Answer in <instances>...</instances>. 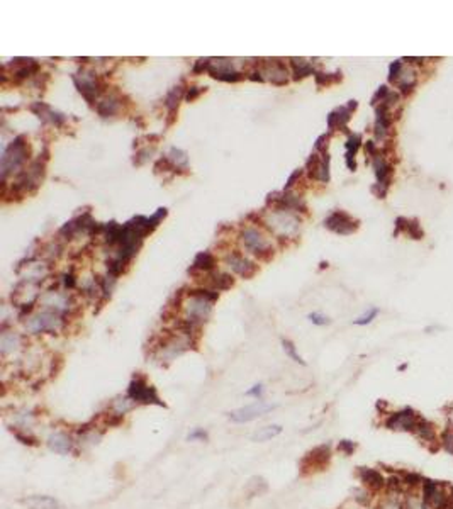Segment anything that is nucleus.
<instances>
[{"label":"nucleus","instance_id":"nucleus-1","mask_svg":"<svg viewBox=\"0 0 453 509\" xmlns=\"http://www.w3.org/2000/svg\"><path fill=\"white\" fill-rule=\"evenodd\" d=\"M126 394H128L138 406L167 407V404L162 401V397L158 396V390L151 384H148V380H146L143 375H139V373H136L133 379H131Z\"/></svg>","mask_w":453,"mask_h":509},{"label":"nucleus","instance_id":"nucleus-2","mask_svg":"<svg viewBox=\"0 0 453 509\" xmlns=\"http://www.w3.org/2000/svg\"><path fill=\"white\" fill-rule=\"evenodd\" d=\"M421 419V416L418 411H414L412 407H402V409L391 411V413L386 414V418L382 421V426L389 431H397V433H414L418 426V421Z\"/></svg>","mask_w":453,"mask_h":509},{"label":"nucleus","instance_id":"nucleus-3","mask_svg":"<svg viewBox=\"0 0 453 509\" xmlns=\"http://www.w3.org/2000/svg\"><path fill=\"white\" fill-rule=\"evenodd\" d=\"M29 154V146L26 136H17L2 154V180L6 182L9 172L21 168Z\"/></svg>","mask_w":453,"mask_h":509},{"label":"nucleus","instance_id":"nucleus-4","mask_svg":"<svg viewBox=\"0 0 453 509\" xmlns=\"http://www.w3.org/2000/svg\"><path fill=\"white\" fill-rule=\"evenodd\" d=\"M63 324H65V318L61 314L46 309V311L40 314H34V316L27 318L26 329L31 334H41V333L55 334L63 328Z\"/></svg>","mask_w":453,"mask_h":509},{"label":"nucleus","instance_id":"nucleus-5","mask_svg":"<svg viewBox=\"0 0 453 509\" xmlns=\"http://www.w3.org/2000/svg\"><path fill=\"white\" fill-rule=\"evenodd\" d=\"M183 311H185L183 319H187L188 323L201 328V324H204L211 318L212 300L202 297V295L188 294V299L183 302Z\"/></svg>","mask_w":453,"mask_h":509},{"label":"nucleus","instance_id":"nucleus-6","mask_svg":"<svg viewBox=\"0 0 453 509\" xmlns=\"http://www.w3.org/2000/svg\"><path fill=\"white\" fill-rule=\"evenodd\" d=\"M329 460H331V445L329 443L319 445V447H316L306 453L304 458L300 460V472L302 475H308L318 472V470H324L328 467Z\"/></svg>","mask_w":453,"mask_h":509},{"label":"nucleus","instance_id":"nucleus-7","mask_svg":"<svg viewBox=\"0 0 453 509\" xmlns=\"http://www.w3.org/2000/svg\"><path fill=\"white\" fill-rule=\"evenodd\" d=\"M275 404H269V402H263V401H256L253 404H248V406H243V407H238V409L231 411L228 413V418L230 421L236 424H245V423H251L261 416H265L267 413L275 409Z\"/></svg>","mask_w":453,"mask_h":509},{"label":"nucleus","instance_id":"nucleus-8","mask_svg":"<svg viewBox=\"0 0 453 509\" xmlns=\"http://www.w3.org/2000/svg\"><path fill=\"white\" fill-rule=\"evenodd\" d=\"M355 474H357V479L360 481V484H362L365 489H368L372 494L386 491L387 477L381 472V470H377L373 467H357V472Z\"/></svg>","mask_w":453,"mask_h":509},{"label":"nucleus","instance_id":"nucleus-9","mask_svg":"<svg viewBox=\"0 0 453 509\" xmlns=\"http://www.w3.org/2000/svg\"><path fill=\"white\" fill-rule=\"evenodd\" d=\"M46 445L48 448L51 450L53 453L56 455H70L73 450L77 447V440L68 433V431H63V429H53L46 438Z\"/></svg>","mask_w":453,"mask_h":509},{"label":"nucleus","instance_id":"nucleus-10","mask_svg":"<svg viewBox=\"0 0 453 509\" xmlns=\"http://www.w3.org/2000/svg\"><path fill=\"white\" fill-rule=\"evenodd\" d=\"M412 435L416 436L425 447H428V450H431V452L440 448V433H438V429H436V424L431 423L430 419L421 416V419L418 421V426Z\"/></svg>","mask_w":453,"mask_h":509},{"label":"nucleus","instance_id":"nucleus-11","mask_svg":"<svg viewBox=\"0 0 453 509\" xmlns=\"http://www.w3.org/2000/svg\"><path fill=\"white\" fill-rule=\"evenodd\" d=\"M241 241H243V245H245L248 250H251L256 256H263L265 253L274 255V250H272L269 241L265 240V236H263L260 231L253 229V227L243 229Z\"/></svg>","mask_w":453,"mask_h":509},{"label":"nucleus","instance_id":"nucleus-12","mask_svg":"<svg viewBox=\"0 0 453 509\" xmlns=\"http://www.w3.org/2000/svg\"><path fill=\"white\" fill-rule=\"evenodd\" d=\"M324 226L333 232H338V234H352L353 231H357L358 221H355L352 216H348L343 211H334L324 221Z\"/></svg>","mask_w":453,"mask_h":509},{"label":"nucleus","instance_id":"nucleus-13","mask_svg":"<svg viewBox=\"0 0 453 509\" xmlns=\"http://www.w3.org/2000/svg\"><path fill=\"white\" fill-rule=\"evenodd\" d=\"M269 222H270V229L274 231H279L280 234H294L299 227V221L295 219L294 216H290L289 212H279L275 211L274 214L269 217Z\"/></svg>","mask_w":453,"mask_h":509},{"label":"nucleus","instance_id":"nucleus-14","mask_svg":"<svg viewBox=\"0 0 453 509\" xmlns=\"http://www.w3.org/2000/svg\"><path fill=\"white\" fill-rule=\"evenodd\" d=\"M226 263L230 265V268L233 271H236L238 275H241V277H245V279H250L253 277V275L258 271V266L253 263V261H250L248 258H245L240 251H233L231 255H228L226 256Z\"/></svg>","mask_w":453,"mask_h":509},{"label":"nucleus","instance_id":"nucleus-15","mask_svg":"<svg viewBox=\"0 0 453 509\" xmlns=\"http://www.w3.org/2000/svg\"><path fill=\"white\" fill-rule=\"evenodd\" d=\"M261 73L267 75V79H269L272 84H275V85H285L287 80H289V79H287L289 71H287L285 65L280 60H267L265 61V66H263V70H261Z\"/></svg>","mask_w":453,"mask_h":509},{"label":"nucleus","instance_id":"nucleus-16","mask_svg":"<svg viewBox=\"0 0 453 509\" xmlns=\"http://www.w3.org/2000/svg\"><path fill=\"white\" fill-rule=\"evenodd\" d=\"M22 348V336L16 331H4L0 338V351L4 357L14 355Z\"/></svg>","mask_w":453,"mask_h":509},{"label":"nucleus","instance_id":"nucleus-17","mask_svg":"<svg viewBox=\"0 0 453 509\" xmlns=\"http://www.w3.org/2000/svg\"><path fill=\"white\" fill-rule=\"evenodd\" d=\"M136 406H138V404H136V402L131 399L128 394L118 396V397H114V399L110 401L109 413H112L114 416H118V418H121V419H124V416L129 414Z\"/></svg>","mask_w":453,"mask_h":509},{"label":"nucleus","instance_id":"nucleus-18","mask_svg":"<svg viewBox=\"0 0 453 509\" xmlns=\"http://www.w3.org/2000/svg\"><path fill=\"white\" fill-rule=\"evenodd\" d=\"M27 509H61V504L53 496H29L22 501Z\"/></svg>","mask_w":453,"mask_h":509},{"label":"nucleus","instance_id":"nucleus-19","mask_svg":"<svg viewBox=\"0 0 453 509\" xmlns=\"http://www.w3.org/2000/svg\"><path fill=\"white\" fill-rule=\"evenodd\" d=\"M36 421V413L32 409H27V407H22V409H17L16 413L12 414V426L11 428L17 429H32V424Z\"/></svg>","mask_w":453,"mask_h":509},{"label":"nucleus","instance_id":"nucleus-20","mask_svg":"<svg viewBox=\"0 0 453 509\" xmlns=\"http://www.w3.org/2000/svg\"><path fill=\"white\" fill-rule=\"evenodd\" d=\"M282 431H284V428H282L280 424L261 426V428H258L255 433L251 435V441H255V443H265V441H270V440L277 438V436H280Z\"/></svg>","mask_w":453,"mask_h":509},{"label":"nucleus","instance_id":"nucleus-21","mask_svg":"<svg viewBox=\"0 0 453 509\" xmlns=\"http://www.w3.org/2000/svg\"><path fill=\"white\" fill-rule=\"evenodd\" d=\"M119 107H121V102L118 97L109 95L97 104V112H99L102 118H112L114 114H118Z\"/></svg>","mask_w":453,"mask_h":509},{"label":"nucleus","instance_id":"nucleus-22","mask_svg":"<svg viewBox=\"0 0 453 509\" xmlns=\"http://www.w3.org/2000/svg\"><path fill=\"white\" fill-rule=\"evenodd\" d=\"M377 509H406V501H404V494H392L386 492L381 501L377 504Z\"/></svg>","mask_w":453,"mask_h":509},{"label":"nucleus","instance_id":"nucleus-23","mask_svg":"<svg viewBox=\"0 0 453 509\" xmlns=\"http://www.w3.org/2000/svg\"><path fill=\"white\" fill-rule=\"evenodd\" d=\"M402 477V482H404V487H406V492H414L416 489L421 487L423 484V475H420L418 472H412V470H399Z\"/></svg>","mask_w":453,"mask_h":509},{"label":"nucleus","instance_id":"nucleus-24","mask_svg":"<svg viewBox=\"0 0 453 509\" xmlns=\"http://www.w3.org/2000/svg\"><path fill=\"white\" fill-rule=\"evenodd\" d=\"M214 266H216V258H214L212 253L209 251H202L196 256L194 260V266L192 270H204V271H211Z\"/></svg>","mask_w":453,"mask_h":509},{"label":"nucleus","instance_id":"nucleus-25","mask_svg":"<svg viewBox=\"0 0 453 509\" xmlns=\"http://www.w3.org/2000/svg\"><path fill=\"white\" fill-rule=\"evenodd\" d=\"M290 61H292V66H294V79H295V80L304 79V76L316 73L314 66L311 65L309 61H306V60H297V58H292Z\"/></svg>","mask_w":453,"mask_h":509},{"label":"nucleus","instance_id":"nucleus-26","mask_svg":"<svg viewBox=\"0 0 453 509\" xmlns=\"http://www.w3.org/2000/svg\"><path fill=\"white\" fill-rule=\"evenodd\" d=\"M233 277L231 275H228V273H222V271H217V273H212L211 275V287L212 290H226V289H230L231 285H233Z\"/></svg>","mask_w":453,"mask_h":509},{"label":"nucleus","instance_id":"nucleus-27","mask_svg":"<svg viewBox=\"0 0 453 509\" xmlns=\"http://www.w3.org/2000/svg\"><path fill=\"white\" fill-rule=\"evenodd\" d=\"M183 97V89L182 87H175V89L170 90V94L167 95V99H165V105H167V109H168V114L172 115V119L175 118V112H177V107H178V100Z\"/></svg>","mask_w":453,"mask_h":509},{"label":"nucleus","instance_id":"nucleus-28","mask_svg":"<svg viewBox=\"0 0 453 509\" xmlns=\"http://www.w3.org/2000/svg\"><path fill=\"white\" fill-rule=\"evenodd\" d=\"M11 429H12V435L16 436V440L19 441V443L27 445V447H37V445H40V440L32 435V431L17 429V428H11Z\"/></svg>","mask_w":453,"mask_h":509},{"label":"nucleus","instance_id":"nucleus-29","mask_svg":"<svg viewBox=\"0 0 453 509\" xmlns=\"http://www.w3.org/2000/svg\"><path fill=\"white\" fill-rule=\"evenodd\" d=\"M440 448L453 457V428H445L440 431Z\"/></svg>","mask_w":453,"mask_h":509},{"label":"nucleus","instance_id":"nucleus-30","mask_svg":"<svg viewBox=\"0 0 453 509\" xmlns=\"http://www.w3.org/2000/svg\"><path fill=\"white\" fill-rule=\"evenodd\" d=\"M314 79H316V84L319 87H323V85H331V84H336V82H342V73H339V71H336V73H321V71H316Z\"/></svg>","mask_w":453,"mask_h":509},{"label":"nucleus","instance_id":"nucleus-31","mask_svg":"<svg viewBox=\"0 0 453 509\" xmlns=\"http://www.w3.org/2000/svg\"><path fill=\"white\" fill-rule=\"evenodd\" d=\"M170 162H172V165L175 168H178V167H187V162H188V158H187V153L182 151V149H177V148H172L170 149V153H168V156H167Z\"/></svg>","mask_w":453,"mask_h":509},{"label":"nucleus","instance_id":"nucleus-32","mask_svg":"<svg viewBox=\"0 0 453 509\" xmlns=\"http://www.w3.org/2000/svg\"><path fill=\"white\" fill-rule=\"evenodd\" d=\"M282 346H284V351L287 353V357H289L290 360H294L295 363H300V365H306V362L302 360V357L297 353L295 345L290 341V339H285V338L282 339Z\"/></svg>","mask_w":453,"mask_h":509},{"label":"nucleus","instance_id":"nucleus-33","mask_svg":"<svg viewBox=\"0 0 453 509\" xmlns=\"http://www.w3.org/2000/svg\"><path fill=\"white\" fill-rule=\"evenodd\" d=\"M352 494H353L355 501H357L358 504H362V506H367V504L370 502V499H372V492H370L368 489H365L363 486L353 489Z\"/></svg>","mask_w":453,"mask_h":509},{"label":"nucleus","instance_id":"nucleus-34","mask_svg":"<svg viewBox=\"0 0 453 509\" xmlns=\"http://www.w3.org/2000/svg\"><path fill=\"white\" fill-rule=\"evenodd\" d=\"M358 445L355 443L353 440H339L338 441V452L339 453H343L345 457H352V455L355 453V450H357Z\"/></svg>","mask_w":453,"mask_h":509},{"label":"nucleus","instance_id":"nucleus-35","mask_svg":"<svg viewBox=\"0 0 453 509\" xmlns=\"http://www.w3.org/2000/svg\"><path fill=\"white\" fill-rule=\"evenodd\" d=\"M248 487H255L253 491L250 492L251 496H260L261 492L267 491V482L263 481L261 477H253L250 482H248Z\"/></svg>","mask_w":453,"mask_h":509},{"label":"nucleus","instance_id":"nucleus-36","mask_svg":"<svg viewBox=\"0 0 453 509\" xmlns=\"http://www.w3.org/2000/svg\"><path fill=\"white\" fill-rule=\"evenodd\" d=\"M377 314H379V309L377 307H370L367 312L362 314V316H360L358 319H355V324H357V326H365V324H370L375 318H377Z\"/></svg>","mask_w":453,"mask_h":509},{"label":"nucleus","instance_id":"nucleus-37","mask_svg":"<svg viewBox=\"0 0 453 509\" xmlns=\"http://www.w3.org/2000/svg\"><path fill=\"white\" fill-rule=\"evenodd\" d=\"M187 441H209V433L204 428H194L187 435Z\"/></svg>","mask_w":453,"mask_h":509},{"label":"nucleus","instance_id":"nucleus-38","mask_svg":"<svg viewBox=\"0 0 453 509\" xmlns=\"http://www.w3.org/2000/svg\"><path fill=\"white\" fill-rule=\"evenodd\" d=\"M402 73V61H394L389 70V82H397Z\"/></svg>","mask_w":453,"mask_h":509},{"label":"nucleus","instance_id":"nucleus-39","mask_svg":"<svg viewBox=\"0 0 453 509\" xmlns=\"http://www.w3.org/2000/svg\"><path fill=\"white\" fill-rule=\"evenodd\" d=\"M391 94V90H389V87L387 85H382V87H379V90H377V94H375L372 97V105H377L379 102H382L387 99V95Z\"/></svg>","mask_w":453,"mask_h":509},{"label":"nucleus","instance_id":"nucleus-40","mask_svg":"<svg viewBox=\"0 0 453 509\" xmlns=\"http://www.w3.org/2000/svg\"><path fill=\"white\" fill-rule=\"evenodd\" d=\"M263 394H265V387H263L261 384H255L251 387V389H248L245 392V396L248 397H255L256 401H261L263 399Z\"/></svg>","mask_w":453,"mask_h":509},{"label":"nucleus","instance_id":"nucleus-41","mask_svg":"<svg viewBox=\"0 0 453 509\" xmlns=\"http://www.w3.org/2000/svg\"><path fill=\"white\" fill-rule=\"evenodd\" d=\"M309 321L316 324V326H324V324H329L331 321L326 316H323V314H319V312H313V314H309Z\"/></svg>","mask_w":453,"mask_h":509},{"label":"nucleus","instance_id":"nucleus-42","mask_svg":"<svg viewBox=\"0 0 453 509\" xmlns=\"http://www.w3.org/2000/svg\"><path fill=\"white\" fill-rule=\"evenodd\" d=\"M202 92H204V89H201V87H191V89L187 90V94H185V99H187L188 102H192V100H196Z\"/></svg>","mask_w":453,"mask_h":509},{"label":"nucleus","instance_id":"nucleus-43","mask_svg":"<svg viewBox=\"0 0 453 509\" xmlns=\"http://www.w3.org/2000/svg\"><path fill=\"white\" fill-rule=\"evenodd\" d=\"M209 65H211V60H197L196 65L192 68V71L194 73H201L204 70H209Z\"/></svg>","mask_w":453,"mask_h":509},{"label":"nucleus","instance_id":"nucleus-44","mask_svg":"<svg viewBox=\"0 0 453 509\" xmlns=\"http://www.w3.org/2000/svg\"><path fill=\"white\" fill-rule=\"evenodd\" d=\"M300 175H302V170H295V172H294V173H292V175L289 177V180H287V185H285V192H287V190H290V187H294V183H295V180H297V178H300Z\"/></svg>","mask_w":453,"mask_h":509},{"label":"nucleus","instance_id":"nucleus-45","mask_svg":"<svg viewBox=\"0 0 453 509\" xmlns=\"http://www.w3.org/2000/svg\"><path fill=\"white\" fill-rule=\"evenodd\" d=\"M326 146H328V136L323 134V136H319L318 141H316V151H324Z\"/></svg>","mask_w":453,"mask_h":509},{"label":"nucleus","instance_id":"nucleus-46","mask_svg":"<svg viewBox=\"0 0 453 509\" xmlns=\"http://www.w3.org/2000/svg\"><path fill=\"white\" fill-rule=\"evenodd\" d=\"M65 285H66L68 289H73L77 285V280H75V275H73V270L70 271V273L65 275Z\"/></svg>","mask_w":453,"mask_h":509},{"label":"nucleus","instance_id":"nucleus-47","mask_svg":"<svg viewBox=\"0 0 453 509\" xmlns=\"http://www.w3.org/2000/svg\"><path fill=\"white\" fill-rule=\"evenodd\" d=\"M448 491H450V497H451V502H453V486L448 487Z\"/></svg>","mask_w":453,"mask_h":509}]
</instances>
